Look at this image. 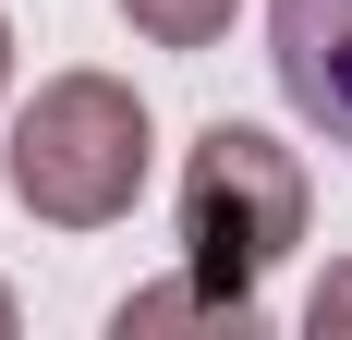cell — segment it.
<instances>
[{"instance_id": "6da1fadb", "label": "cell", "mask_w": 352, "mask_h": 340, "mask_svg": "<svg viewBox=\"0 0 352 340\" xmlns=\"http://www.w3.org/2000/svg\"><path fill=\"white\" fill-rule=\"evenodd\" d=\"M12 195L49 231H109L146 195V98L122 73H49L12 109Z\"/></svg>"}, {"instance_id": "52a82bcc", "label": "cell", "mask_w": 352, "mask_h": 340, "mask_svg": "<svg viewBox=\"0 0 352 340\" xmlns=\"http://www.w3.org/2000/svg\"><path fill=\"white\" fill-rule=\"evenodd\" d=\"M0 85H12V25H0Z\"/></svg>"}, {"instance_id": "ba28073f", "label": "cell", "mask_w": 352, "mask_h": 340, "mask_svg": "<svg viewBox=\"0 0 352 340\" xmlns=\"http://www.w3.org/2000/svg\"><path fill=\"white\" fill-rule=\"evenodd\" d=\"M0 340H12V292H0Z\"/></svg>"}, {"instance_id": "8992f818", "label": "cell", "mask_w": 352, "mask_h": 340, "mask_svg": "<svg viewBox=\"0 0 352 340\" xmlns=\"http://www.w3.org/2000/svg\"><path fill=\"white\" fill-rule=\"evenodd\" d=\"M304 328H316V340H352V268H328V279H316V304H304Z\"/></svg>"}, {"instance_id": "5b68a950", "label": "cell", "mask_w": 352, "mask_h": 340, "mask_svg": "<svg viewBox=\"0 0 352 340\" xmlns=\"http://www.w3.org/2000/svg\"><path fill=\"white\" fill-rule=\"evenodd\" d=\"M134 12V36H158V49H207V36H231V0H122Z\"/></svg>"}, {"instance_id": "3957f363", "label": "cell", "mask_w": 352, "mask_h": 340, "mask_svg": "<svg viewBox=\"0 0 352 340\" xmlns=\"http://www.w3.org/2000/svg\"><path fill=\"white\" fill-rule=\"evenodd\" d=\"M267 61L280 98L352 158V0H267Z\"/></svg>"}, {"instance_id": "277c9868", "label": "cell", "mask_w": 352, "mask_h": 340, "mask_svg": "<svg viewBox=\"0 0 352 340\" xmlns=\"http://www.w3.org/2000/svg\"><path fill=\"white\" fill-rule=\"evenodd\" d=\"M122 340H158V328H255V292H219V279H158V292H122V316H109Z\"/></svg>"}, {"instance_id": "7a4b0ae2", "label": "cell", "mask_w": 352, "mask_h": 340, "mask_svg": "<svg viewBox=\"0 0 352 340\" xmlns=\"http://www.w3.org/2000/svg\"><path fill=\"white\" fill-rule=\"evenodd\" d=\"M304 206H316V182H304V158H292L280 134L207 122V134L182 146V195H170L182 268L219 279V292H267V268L304 243Z\"/></svg>"}]
</instances>
